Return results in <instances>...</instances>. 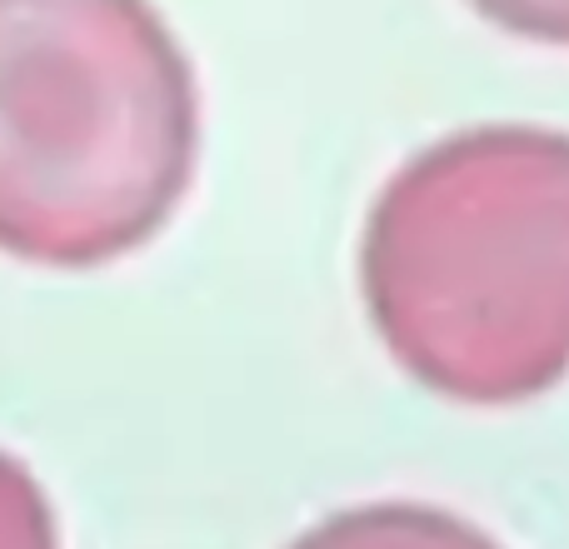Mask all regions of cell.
<instances>
[{
	"label": "cell",
	"instance_id": "cell-5",
	"mask_svg": "<svg viewBox=\"0 0 569 549\" xmlns=\"http://www.w3.org/2000/svg\"><path fill=\"white\" fill-rule=\"evenodd\" d=\"M465 6L515 40L569 50V0H465Z\"/></svg>",
	"mask_w": 569,
	"mask_h": 549
},
{
	"label": "cell",
	"instance_id": "cell-3",
	"mask_svg": "<svg viewBox=\"0 0 569 549\" xmlns=\"http://www.w3.org/2000/svg\"><path fill=\"white\" fill-rule=\"evenodd\" d=\"M295 549H500L475 525L420 505H370L345 510L330 525L310 530Z\"/></svg>",
	"mask_w": 569,
	"mask_h": 549
},
{
	"label": "cell",
	"instance_id": "cell-2",
	"mask_svg": "<svg viewBox=\"0 0 569 549\" xmlns=\"http://www.w3.org/2000/svg\"><path fill=\"white\" fill-rule=\"evenodd\" d=\"M200 160L190 56L150 0H0V250L90 270L170 226Z\"/></svg>",
	"mask_w": 569,
	"mask_h": 549
},
{
	"label": "cell",
	"instance_id": "cell-1",
	"mask_svg": "<svg viewBox=\"0 0 569 549\" xmlns=\"http://www.w3.org/2000/svg\"><path fill=\"white\" fill-rule=\"evenodd\" d=\"M360 295L410 380L515 405L569 370V136L480 126L425 146L380 190Z\"/></svg>",
	"mask_w": 569,
	"mask_h": 549
},
{
	"label": "cell",
	"instance_id": "cell-4",
	"mask_svg": "<svg viewBox=\"0 0 569 549\" xmlns=\"http://www.w3.org/2000/svg\"><path fill=\"white\" fill-rule=\"evenodd\" d=\"M0 549H56L46 495L10 455H0Z\"/></svg>",
	"mask_w": 569,
	"mask_h": 549
}]
</instances>
